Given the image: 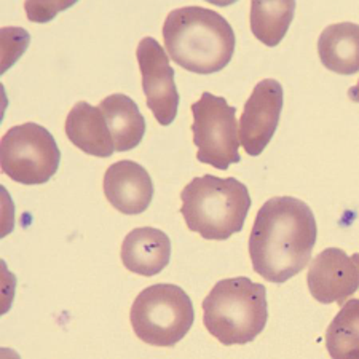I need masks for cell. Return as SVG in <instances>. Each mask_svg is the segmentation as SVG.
Returning a JSON list of instances; mask_svg holds the SVG:
<instances>
[{"label":"cell","instance_id":"obj_1","mask_svg":"<svg viewBox=\"0 0 359 359\" xmlns=\"http://www.w3.org/2000/svg\"><path fill=\"white\" fill-rule=\"evenodd\" d=\"M316 236L315 214L305 201L294 196L267 200L249 235L254 271L264 280L283 285L309 265Z\"/></svg>","mask_w":359,"mask_h":359},{"label":"cell","instance_id":"obj_2","mask_svg":"<svg viewBox=\"0 0 359 359\" xmlns=\"http://www.w3.org/2000/svg\"><path fill=\"white\" fill-rule=\"evenodd\" d=\"M165 51L177 66L195 74H214L231 61L235 32L217 11L203 7L172 10L163 25Z\"/></svg>","mask_w":359,"mask_h":359},{"label":"cell","instance_id":"obj_3","mask_svg":"<svg viewBox=\"0 0 359 359\" xmlns=\"http://www.w3.org/2000/svg\"><path fill=\"white\" fill-rule=\"evenodd\" d=\"M181 200L185 224L205 240L224 241L238 233L251 210L249 190L235 177H195L184 187Z\"/></svg>","mask_w":359,"mask_h":359},{"label":"cell","instance_id":"obj_4","mask_svg":"<svg viewBox=\"0 0 359 359\" xmlns=\"http://www.w3.org/2000/svg\"><path fill=\"white\" fill-rule=\"evenodd\" d=\"M267 289L246 276L221 280L203 300V323L224 345H245L267 326Z\"/></svg>","mask_w":359,"mask_h":359},{"label":"cell","instance_id":"obj_5","mask_svg":"<svg viewBox=\"0 0 359 359\" xmlns=\"http://www.w3.org/2000/svg\"><path fill=\"white\" fill-rule=\"evenodd\" d=\"M130 320L139 340L152 346H175L194 326V304L182 287L160 283L139 292Z\"/></svg>","mask_w":359,"mask_h":359},{"label":"cell","instance_id":"obj_6","mask_svg":"<svg viewBox=\"0 0 359 359\" xmlns=\"http://www.w3.org/2000/svg\"><path fill=\"white\" fill-rule=\"evenodd\" d=\"M61 150L55 137L39 123H22L10 128L0 141V166L18 184L37 185L56 175Z\"/></svg>","mask_w":359,"mask_h":359},{"label":"cell","instance_id":"obj_7","mask_svg":"<svg viewBox=\"0 0 359 359\" xmlns=\"http://www.w3.org/2000/svg\"><path fill=\"white\" fill-rule=\"evenodd\" d=\"M192 114L194 144L198 149L196 160L222 171L229 170L230 165L240 163L236 109L225 97L205 91L192 104Z\"/></svg>","mask_w":359,"mask_h":359},{"label":"cell","instance_id":"obj_8","mask_svg":"<svg viewBox=\"0 0 359 359\" xmlns=\"http://www.w3.org/2000/svg\"><path fill=\"white\" fill-rule=\"evenodd\" d=\"M136 56L147 107L160 125H171L177 115L179 93L168 53L154 37H144L137 45Z\"/></svg>","mask_w":359,"mask_h":359},{"label":"cell","instance_id":"obj_9","mask_svg":"<svg viewBox=\"0 0 359 359\" xmlns=\"http://www.w3.org/2000/svg\"><path fill=\"white\" fill-rule=\"evenodd\" d=\"M285 93L280 82L265 79L259 82L248 97L238 126L240 146L246 154L257 157L269 146L280 123Z\"/></svg>","mask_w":359,"mask_h":359},{"label":"cell","instance_id":"obj_10","mask_svg":"<svg viewBox=\"0 0 359 359\" xmlns=\"http://www.w3.org/2000/svg\"><path fill=\"white\" fill-rule=\"evenodd\" d=\"M306 285L320 304H345L359 286L358 254L348 256L339 248L324 249L310 265Z\"/></svg>","mask_w":359,"mask_h":359},{"label":"cell","instance_id":"obj_11","mask_svg":"<svg viewBox=\"0 0 359 359\" xmlns=\"http://www.w3.org/2000/svg\"><path fill=\"white\" fill-rule=\"evenodd\" d=\"M102 189L115 210L135 216L147 210L154 198V182L142 165L121 160L107 168Z\"/></svg>","mask_w":359,"mask_h":359},{"label":"cell","instance_id":"obj_12","mask_svg":"<svg viewBox=\"0 0 359 359\" xmlns=\"http://www.w3.org/2000/svg\"><path fill=\"white\" fill-rule=\"evenodd\" d=\"M120 256L131 273L155 276L170 264L171 240L160 229L139 227L125 236Z\"/></svg>","mask_w":359,"mask_h":359},{"label":"cell","instance_id":"obj_13","mask_svg":"<svg viewBox=\"0 0 359 359\" xmlns=\"http://www.w3.org/2000/svg\"><path fill=\"white\" fill-rule=\"evenodd\" d=\"M66 135L75 147L93 157L107 158L115 150L114 139L101 107L80 101L66 118Z\"/></svg>","mask_w":359,"mask_h":359},{"label":"cell","instance_id":"obj_14","mask_svg":"<svg viewBox=\"0 0 359 359\" xmlns=\"http://www.w3.org/2000/svg\"><path fill=\"white\" fill-rule=\"evenodd\" d=\"M111 131L117 152H128L141 144L146 135V118L139 111L137 104L130 96L111 95L100 102Z\"/></svg>","mask_w":359,"mask_h":359},{"label":"cell","instance_id":"obj_15","mask_svg":"<svg viewBox=\"0 0 359 359\" xmlns=\"http://www.w3.org/2000/svg\"><path fill=\"white\" fill-rule=\"evenodd\" d=\"M318 55L323 66L335 74L351 75L359 71V27L356 22L327 26L318 39Z\"/></svg>","mask_w":359,"mask_h":359},{"label":"cell","instance_id":"obj_16","mask_svg":"<svg viewBox=\"0 0 359 359\" xmlns=\"http://www.w3.org/2000/svg\"><path fill=\"white\" fill-rule=\"evenodd\" d=\"M294 11L292 0H252L251 31L264 45L276 46L287 34Z\"/></svg>","mask_w":359,"mask_h":359},{"label":"cell","instance_id":"obj_17","mask_svg":"<svg viewBox=\"0 0 359 359\" xmlns=\"http://www.w3.org/2000/svg\"><path fill=\"white\" fill-rule=\"evenodd\" d=\"M326 346L329 355L335 359L358 355L359 350V302L358 299L346 300L341 310L329 324L326 331Z\"/></svg>","mask_w":359,"mask_h":359},{"label":"cell","instance_id":"obj_18","mask_svg":"<svg viewBox=\"0 0 359 359\" xmlns=\"http://www.w3.org/2000/svg\"><path fill=\"white\" fill-rule=\"evenodd\" d=\"M31 42V36L21 27H4L2 29V69L7 72L25 53Z\"/></svg>","mask_w":359,"mask_h":359},{"label":"cell","instance_id":"obj_19","mask_svg":"<svg viewBox=\"0 0 359 359\" xmlns=\"http://www.w3.org/2000/svg\"><path fill=\"white\" fill-rule=\"evenodd\" d=\"M75 2H26L25 8L27 18L34 22H46L53 20L61 10L72 7Z\"/></svg>","mask_w":359,"mask_h":359}]
</instances>
